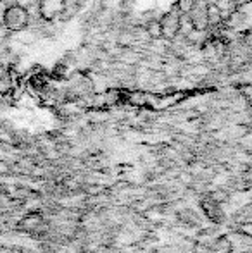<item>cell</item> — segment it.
Wrapping results in <instances>:
<instances>
[{"mask_svg":"<svg viewBox=\"0 0 252 253\" xmlns=\"http://www.w3.org/2000/svg\"><path fill=\"white\" fill-rule=\"evenodd\" d=\"M30 24V12L28 9L19 5H9L5 10V17H3V26L7 28L12 33H17V31H23L28 28Z\"/></svg>","mask_w":252,"mask_h":253,"instance_id":"obj_1","label":"cell"},{"mask_svg":"<svg viewBox=\"0 0 252 253\" xmlns=\"http://www.w3.org/2000/svg\"><path fill=\"white\" fill-rule=\"evenodd\" d=\"M180 21H182V14H180V10L176 5H173L171 10H168L166 14H162V17L159 19V23H161V35H162L164 40L173 42L176 37H178Z\"/></svg>","mask_w":252,"mask_h":253,"instance_id":"obj_2","label":"cell"},{"mask_svg":"<svg viewBox=\"0 0 252 253\" xmlns=\"http://www.w3.org/2000/svg\"><path fill=\"white\" fill-rule=\"evenodd\" d=\"M207 0H195L194 7L189 12V19L194 26V30L197 31H207Z\"/></svg>","mask_w":252,"mask_h":253,"instance_id":"obj_3","label":"cell"},{"mask_svg":"<svg viewBox=\"0 0 252 253\" xmlns=\"http://www.w3.org/2000/svg\"><path fill=\"white\" fill-rule=\"evenodd\" d=\"M78 9H80V0H62L59 17H61L62 21H69L71 17L78 12Z\"/></svg>","mask_w":252,"mask_h":253,"instance_id":"obj_4","label":"cell"},{"mask_svg":"<svg viewBox=\"0 0 252 253\" xmlns=\"http://www.w3.org/2000/svg\"><path fill=\"white\" fill-rule=\"evenodd\" d=\"M144 55H142L138 50H133V48H125L121 53V57L118 59V62L125 64V66H137V64L142 62Z\"/></svg>","mask_w":252,"mask_h":253,"instance_id":"obj_5","label":"cell"},{"mask_svg":"<svg viewBox=\"0 0 252 253\" xmlns=\"http://www.w3.org/2000/svg\"><path fill=\"white\" fill-rule=\"evenodd\" d=\"M223 21V14L221 10L218 9L216 3H209L207 5V24L211 28H216L219 26V23Z\"/></svg>","mask_w":252,"mask_h":253,"instance_id":"obj_6","label":"cell"},{"mask_svg":"<svg viewBox=\"0 0 252 253\" xmlns=\"http://www.w3.org/2000/svg\"><path fill=\"white\" fill-rule=\"evenodd\" d=\"M190 45H204L205 42L209 40L207 37V31H197V30H192L185 38Z\"/></svg>","mask_w":252,"mask_h":253,"instance_id":"obj_7","label":"cell"},{"mask_svg":"<svg viewBox=\"0 0 252 253\" xmlns=\"http://www.w3.org/2000/svg\"><path fill=\"white\" fill-rule=\"evenodd\" d=\"M145 30H147L151 40H159V38L162 37L161 35V23H159V19L149 21V23L145 24Z\"/></svg>","mask_w":252,"mask_h":253,"instance_id":"obj_8","label":"cell"},{"mask_svg":"<svg viewBox=\"0 0 252 253\" xmlns=\"http://www.w3.org/2000/svg\"><path fill=\"white\" fill-rule=\"evenodd\" d=\"M194 3H195V0H176L175 5L178 7V10H180L182 16H189V12L192 10V7H194Z\"/></svg>","mask_w":252,"mask_h":253,"instance_id":"obj_9","label":"cell"},{"mask_svg":"<svg viewBox=\"0 0 252 253\" xmlns=\"http://www.w3.org/2000/svg\"><path fill=\"white\" fill-rule=\"evenodd\" d=\"M16 5H19V7H24V9H28L30 5H33L37 0H16Z\"/></svg>","mask_w":252,"mask_h":253,"instance_id":"obj_10","label":"cell"},{"mask_svg":"<svg viewBox=\"0 0 252 253\" xmlns=\"http://www.w3.org/2000/svg\"><path fill=\"white\" fill-rule=\"evenodd\" d=\"M5 10H7V7L3 5V2H0V24L3 26V17H5Z\"/></svg>","mask_w":252,"mask_h":253,"instance_id":"obj_11","label":"cell"},{"mask_svg":"<svg viewBox=\"0 0 252 253\" xmlns=\"http://www.w3.org/2000/svg\"><path fill=\"white\" fill-rule=\"evenodd\" d=\"M5 76H7V67L3 66L2 62H0V80H3Z\"/></svg>","mask_w":252,"mask_h":253,"instance_id":"obj_12","label":"cell"},{"mask_svg":"<svg viewBox=\"0 0 252 253\" xmlns=\"http://www.w3.org/2000/svg\"><path fill=\"white\" fill-rule=\"evenodd\" d=\"M0 2H2V0H0Z\"/></svg>","mask_w":252,"mask_h":253,"instance_id":"obj_13","label":"cell"}]
</instances>
